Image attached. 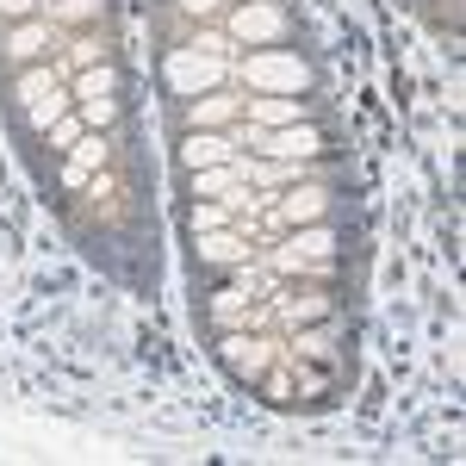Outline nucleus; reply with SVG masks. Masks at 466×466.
I'll return each mask as SVG.
<instances>
[{
  "label": "nucleus",
  "instance_id": "412c9836",
  "mask_svg": "<svg viewBox=\"0 0 466 466\" xmlns=\"http://www.w3.org/2000/svg\"><path fill=\"white\" fill-rule=\"evenodd\" d=\"M94 13H100V0H63L50 13V25H75V19H94Z\"/></svg>",
  "mask_w": 466,
  "mask_h": 466
},
{
  "label": "nucleus",
  "instance_id": "f8f14e48",
  "mask_svg": "<svg viewBox=\"0 0 466 466\" xmlns=\"http://www.w3.org/2000/svg\"><path fill=\"white\" fill-rule=\"evenodd\" d=\"M118 94V69L112 63H94V69L75 75V100H112Z\"/></svg>",
  "mask_w": 466,
  "mask_h": 466
},
{
  "label": "nucleus",
  "instance_id": "4be33fe9",
  "mask_svg": "<svg viewBox=\"0 0 466 466\" xmlns=\"http://www.w3.org/2000/svg\"><path fill=\"white\" fill-rule=\"evenodd\" d=\"M292 355H329V329H299L292 336Z\"/></svg>",
  "mask_w": 466,
  "mask_h": 466
},
{
  "label": "nucleus",
  "instance_id": "9b49d317",
  "mask_svg": "<svg viewBox=\"0 0 466 466\" xmlns=\"http://www.w3.org/2000/svg\"><path fill=\"white\" fill-rule=\"evenodd\" d=\"M230 112H243L237 94H206V100H193V106H187V125H193V131H212V125L230 118Z\"/></svg>",
  "mask_w": 466,
  "mask_h": 466
},
{
  "label": "nucleus",
  "instance_id": "6e6552de",
  "mask_svg": "<svg viewBox=\"0 0 466 466\" xmlns=\"http://www.w3.org/2000/svg\"><path fill=\"white\" fill-rule=\"evenodd\" d=\"M274 212L287 218V224H318V218L329 212V193H323V187H292V193L274 199Z\"/></svg>",
  "mask_w": 466,
  "mask_h": 466
},
{
  "label": "nucleus",
  "instance_id": "0eeeda50",
  "mask_svg": "<svg viewBox=\"0 0 466 466\" xmlns=\"http://www.w3.org/2000/svg\"><path fill=\"white\" fill-rule=\"evenodd\" d=\"M230 156H237V137H218V131H187V137H180V162H187L193 175L230 162Z\"/></svg>",
  "mask_w": 466,
  "mask_h": 466
},
{
  "label": "nucleus",
  "instance_id": "6ab92c4d",
  "mask_svg": "<svg viewBox=\"0 0 466 466\" xmlns=\"http://www.w3.org/2000/svg\"><path fill=\"white\" fill-rule=\"evenodd\" d=\"M112 118H118V100H81V125H94V131H106Z\"/></svg>",
  "mask_w": 466,
  "mask_h": 466
},
{
  "label": "nucleus",
  "instance_id": "39448f33",
  "mask_svg": "<svg viewBox=\"0 0 466 466\" xmlns=\"http://www.w3.org/2000/svg\"><path fill=\"white\" fill-rule=\"evenodd\" d=\"M193 243H199V261H212V268L249 261V237H243L237 224H224V230H193Z\"/></svg>",
  "mask_w": 466,
  "mask_h": 466
},
{
  "label": "nucleus",
  "instance_id": "b1692460",
  "mask_svg": "<svg viewBox=\"0 0 466 466\" xmlns=\"http://www.w3.org/2000/svg\"><path fill=\"white\" fill-rule=\"evenodd\" d=\"M94 56H100V44H94V37H75V44H69V63H75V69H94Z\"/></svg>",
  "mask_w": 466,
  "mask_h": 466
},
{
  "label": "nucleus",
  "instance_id": "dca6fc26",
  "mask_svg": "<svg viewBox=\"0 0 466 466\" xmlns=\"http://www.w3.org/2000/svg\"><path fill=\"white\" fill-rule=\"evenodd\" d=\"M50 87H63V75H56V69H32L25 81H19V100L32 106V100H44V94H50Z\"/></svg>",
  "mask_w": 466,
  "mask_h": 466
},
{
  "label": "nucleus",
  "instance_id": "20e7f679",
  "mask_svg": "<svg viewBox=\"0 0 466 466\" xmlns=\"http://www.w3.org/2000/svg\"><path fill=\"white\" fill-rule=\"evenodd\" d=\"M274 355H280V349H274V342H261V336H230V342H224L230 373H237V380H249V386L274 367Z\"/></svg>",
  "mask_w": 466,
  "mask_h": 466
},
{
  "label": "nucleus",
  "instance_id": "a211bd4d",
  "mask_svg": "<svg viewBox=\"0 0 466 466\" xmlns=\"http://www.w3.org/2000/svg\"><path fill=\"white\" fill-rule=\"evenodd\" d=\"M187 224H193V230H224V224H237V212H230V206H193Z\"/></svg>",
  "mask_w": 466,
  "mask_h": 466
},
{
  "label": "nucleus",
  "instance_id": "423d86ee",
  "mask_svg": "<svg viewBox=\"0 0 466 466\" xmlns=\"http://www.w3.org/2000/svg\"><path fill=\"white\" fill-rule=\"evenodd\" d=\"M243 112H249V125H268V131H280V125H305V118H311L305 100H292V94H255V100H243Z\"/></svg>",
  "mask_w": 466,
  "mask_h": 466
},
{
  "label": "nucleus",
  "instance_id": "f03ea898",
  "mask_svg": "<svg viewBox=\"0 0 466 466\" xmlns=\"http://www.w3.org/2000/svg\"><path fill=\"white\" fill-rule=\"evenodd\" d=\"M218 81H230V63L224 56H206V50H168V87H175L180 100H199V87L212 94Z\"/></svg>",
  "mask_w": 466,
  "mask_h": 466
},
{
  "label": "nucleus",
  "instance_id": "1a4fd4ad",
  "mask_svg": "<svg viewBox=\"0 0 466 466\" xmlns=\"http://www.w3.org/2000/svg\"><path fill=\"white\" fill-rule=\"evenodd\" d=\"M106 156H112L106 137H81V144H75V156H69V168H63V175H69V187H87V180L106 168Z\"/></svg>",
  "mask_w": 466,
  "mask_h": 466
},
{
  "label": "nucleus",
  "instance_id": "7ed1b4c3",
  "mask_svg": "<svg viewBox=\"0 0 466 466\" xmlns=\"http://www.w3.org/2000/svg\"><path fill=\"white\" fill-rule=\"evenodd\" d=\"M287 32V6H274V0H243L237 13H230V37L237 44H268V37Z\"/></svg>",
  "mask_w": 466,
  "mask_h": 466
},
{
  "label": "nucleus",
  "instance_id": "393cba45",
  "mask_svg": "<svg viewBox=\"0 0 466 466\" xmlns=\"http://www.w3.org/2000/svg\"><path fill=\"white\" fill-rule=\"evenodd\" d=\"M180 13H187V19H212L218 0H180Z\"/></svg>",
  "mask_w": 466,
  "mask_h": 466
},
{
  "label": "nucleus",
  "instance_id": "2eb2a0df",
  "mask_svg": "<svg viewBox=\"0 0 466 466\" xmlns=\"http://www.w3.org/2000/svg\"><path fill=\"white\" fill-rule=\"evenodd\" d=\"M287 249L311 255V261H329V255H336V237H329V230H323V224H305V230H299V237H292Z\"/></svg>",
  "mask_w": 466,
  "mask_h": 466
},
{
  "label": "nucleus",
  "instance_id": "ddd939ff",
  "mask_svg": "<svg viewBox=\"0 0 466 466\" xmlns=\"http://www.w3.org/2000/svg\"><path fill=\"white\" fill-rule=\"evenodd\" d=\"M230 187H243V180H237V156L218 162V168H199V175H193V199H224Z\"/></svg>",
  "mask_w": 466,
  "mask_h": 466
},
{
  "label": "nucleus",
  "instance_id": "a878e982",
  "mask_svg": "<svg viewBox=\"0 0 466 466\" xmlns=\"http://www.w3.org/2000/svg\"><path fill=\"white\" fill-rule=\"evenodd\" d=\"M32 6H44V0H0V13H6V19H25Z\"/></svg>",
  "mask_w": 466,
  "mask_h": 466
},
{
  "label": "nucleus",
  "instance_id": "f3484780",
  "mask_svg": "<svg viewBox=\"0 0 466 466\" xmlns=\"http://www.w3.org/2000/svg\"><path fill=\"white\" fill-rule=\"evenodd\" d=\"M193 50H206V56H224V63H237V37H230V32H199V37H193Z\"/></svg>",
  "mask_w": 466,
  "mask_h": 466
},
{
  "label": "nucleus",
  "instance_id": "5701e85b",
  "mask_svg": "<svg viewBox=\"0 0 466 466\" xmlns=\"http://www.w3.org/2000/svg\"><path fill=\"white\" fill-rule=\"evenodd\" d=\"M50 144H56V149H75V144H81V118H69V112H63V118L50 125Z\"/></svg>",
  "mask_w": 466,
  "mask_h": 466
},
{
  "label": "nucleus",
  "instance_id": "9d476101",
  "mask_svg": "<svg viewBox=\"0 0 466 466\" xmlns=\"http://www.w3.org/2000/svg\"><path fill=\"white\" fill-rule=\"evenodd\" d=\"M37 50H56V25L50 19H32V25H19V32L6 37V56L13 63H32Z\"/></svg>",
  "mask_w": 466,
  "mask_h": 466
},
{
  "label": "nucleus",
  "instance_id": "f257e3e1",
  "mask_svg": "<svg viewBox=\"0 0 466 466\" xmlns=\"http://www.w3.org/2000/svg\"><path fill=\"white\" fill-rule=\"evenodd\" d=\"M230 75H243L255 94H292V100L311 87V69L292 50H249L243 63H230Z\"/></svg>",
  "mask_w": 466,
  "mask_h": 466
},
{
  "label": "nucleus",
  "instance_id": "aec40b11",
  "mask_svg": "<svg viewBox=\"0 0 466 466\" xmlns=\"http://www.w3.org/2000/svg\"><path fill=\"white\" fill-rule=\"evenodd\" d=\"M323 311H329L323 299H287V305H280V318H287L292 329H299V323H305V318H323Z\"/></svg>",
  "mask_w": 466,
  "mask_h": 466
},
{
  "label": "nucleus",
  "instance_id": "4468645a",
  "mask_svg": "<svg viewBox=\"0 0 466 466\" xmlns=\"http://www.w3.org/2000/svg\"><path fill=\"white\" fill-rule=\"evenodd\" d=\"M63 112H69V87H50L44 100H32V106H25V118H32V131H50Z\"/></svg>",
  "mask_w": 466,
  "mask_h": 466
}]
</instances>
